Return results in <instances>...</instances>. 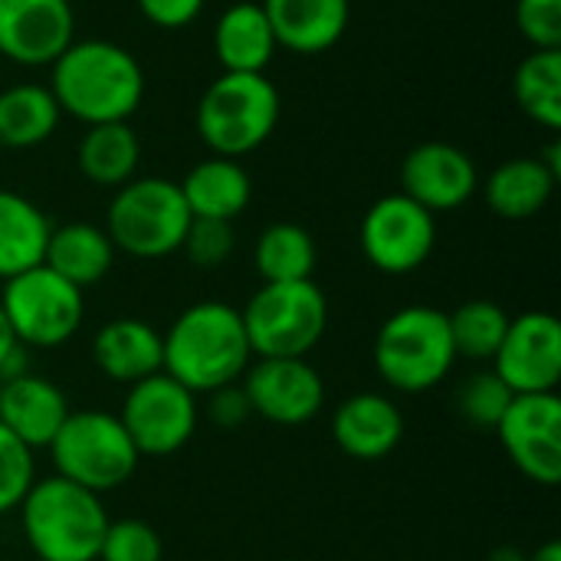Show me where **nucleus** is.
<instances>
[{"label": "nucleus", "mask_w": 561, "mask_h": 561, "mask_svg": "<svg viewBox=\"0 0 561 561\" xmlns=\"http://www.w3.org/2000/svg\"><path fill=\"white\" fill-rule=\"evenodd\" d=\"M46 85L59 112L85 128L128 122L145 102V69L138 56L105 36L72 39L49 66Z\"/></svg>", "instance_id": "nucleus-1"}, {"label": "nucleus", "mask_w": 561, "mask_h": 561, "mask_svg": "<svg viewBox=\"0 0 561 561\" xmlns=\"http://www.w3.org/2000/svg\"><path fill=\"white\" fill-rule=\"evenodd\" d=\"M161 371L197 398L237 385L253 362L240 309L220 299L187 306L168 332H161Z\"/></svg>", "instance_id": "nucleus-2"}, {"label": "nucleus", "mask_w": 561, "mask_h": 561, "mask_svg": "<svg viewBox=\"0 0 561 561\" xmlns=\"http://www.w3.org/2000/svg\"><path fill=\"white\" fill-rule=\"evenodd\" d=\"M16 510L23 539L39 561H95L112 523L99 493H89L56 473L33 480Z\"/></svg>", "instance_id": "nucleus-3"}, {"label": "nucleus", "mask_w": 561, "mask_h": 561, "mask_svg": "<svg viewBox=\"0 0 561 561\" xmlns=\"http://www.w3.org/2000/svg\"><path fill=\"white\" fill-rule=\"evenodd\" d=\"M283 115V95L266 72H220L197 99L194 128L210 154L247 158L263 148Z\"/></svg>", "instance_id": "nucleus-4"}, {"label": "nucleus", "mask_w": 561, "mask_h": 561, "mask_svg": "<svg viewBox=\"0 0 561 561\" xmlns=\"http://www.w3.org/2000/svg\"><path fill=\"white\" fill-rule=\"evenodd\" d=\"M457 365L444 309L404 306L375 335V368L381 381L404 394L437 388Z\"/></svg>", "instance_id": "nucleus-5"}, {"label": "nucleus", "mask_w": 561, "mask_h": 561, "mask_svg": "<svg viewBox=\"0 0 561 561\" xmlns=\"http://www.w3.org/2000/svg\"><path fill=\"white\" fill-rule=\"evenodd\" d=\"M191 210L181 197L178 181L168 178H131L112 191L105 210V233L115 253L135 260H164L181 253V243L191 227Z\"/></svg>", "instance_id": "nucleus-6"}, {"label": "nucleus", "mask_w": 561, "mask_h": 561, "mask_svg": "<svg viewBox=\"0 0 561 561\" xmlns=\"http://www.w3.org/2000/svg\"><path fill=\"white\" fill-rule=\"evenodd\" d=\"M240 319L253 358H306L329 329V299L316 279L263 283Z\"/></svg>", "instance_id": "nucleus-7"}, {"label": "nucleus", "mask_w": 561, "mask_h": 561, "mask_svg": "<svg viewBox=\"0 0 561 561\" xmlns=\"http://www.w3.org/2000/svg\"><path fill=\"white\" fill-rule=\"evenodd\" d=\"M46 450L56 477L99 496L125 486L141 460L118 414L108 411H72Z\"/></svg>", "instance_id": "nucleus-8"}, {"label": "nucleus", "mask_w": 561, "mask_h": 561, "mask_svg": "<svg viewBox=\"0 0 561 561\" xmlns=\"http://www.w3.org/2000/svg\"><path fill=\"white\" fill-rule=\"evenodd\" d=\"M0 309L23 348H59L76 339L85 319L82 289L43 263L3 283Z\"/></svg>", "instance_id": "nucleus-9"}, {"label": "nucleus", "mask_w": 561, "mask_h": 561, "mask_svg": "<svg viewBox=\"0 0 561 561\" xmlns=\"http://www.w3.org/2000/svg\"><path fill=\"white\" fill-rule=\"evenodd\" d=\"M118 421L131 437L138 457H171L191 444L201 421L197 394L158 371L128 385Z\"/></svg>", "instance_id": "nucleus-10"}, {"label": "nucleus", "mask_w": 561, "mask_h": 561, "mask_svg": "<svg viewBox=\"0 0 561 561\" xmlns=\"http://www.w3.org/2000/svg\"><path fill=\"white\" fill-rule=\"evenodd\" d=\"M365 260L385 276H408L421 270L437 247V217L408 194L378 197L358 227Z\"/></svg>", "instance_id": "nucleus-11"}, {"label": "nucleus", "mask_w": 561, "mask_h": 561, "mask_svg": "<svg viewBox=\"0 0 561 561\" xmlns=\"http://www.w3.org/2000/svg\"><path fill=\"white\" fill-rule=\"evenodd\" d=\"M513 467L539 483H561V401L559 394H516L493 431Z\"/></svg>", "instance_id": "nucleus-12"}, {"label": "nucleus", "mask_w": 561, "mask_h": 561, "mask_svg": "<svg viewBox=\"0 0 561 561\" xmlns=\"http://www.w3.org/2000/svg\"><path fill=\"white\" fill-rule=\"evenodd\" d=\"M240 385L250 411L276 427H302L325 404V381L306 358H256Z\"/></svg>", "instance_id": "nucleus-13"}, {"label": "nucleus", "mask_w": 561, "mask_h": 561, "mask_svg": "<svg viewBox=\"0 0 561 561\" xmlns=\"http://www.w3.org/2000/svg\"><path fill=\"white\" fill-rule=\"evenodd\" d=\"M493 371L513 394H552L561 381V325L552 312L510 319Z\"/></svg>", "instance_id": "nucleus-14"}, {"label": "nucleus", "mask_w": 561, "mask_h": 561, "mask_svg": "<svg viewBox=\"0 0 561 561\" xmlns=\"http://www.w3.org/2000/svg\"><path fill=\"white\" fill-rule=\"evenodd\" d=\"M72 39L69 0H0V59L20 69H49Z\"/></svg>", "instance_id": "nucleus-15"}, {"label": "nucleus", "mask_w": 561, "mask_h": 561, "mask_svg": "<svg viewBox=\"0 0 561 561\" xmlns=\"http://www.w3.org/2000/svg\"><path fill=\"white\" fill-rule=\"evenodd\" d=\"M480 191L477 161L450 141H421L401 161V194L424 210L450 214L467 207Z\"/></svg>", "instance_id": "nucleus-16"}, {"label": "nucleus", "mask_w": 561, "mask_h": 561, "mask_svg": "<svg viewBox=\"0 0 561 561\" xmlns=\"http://www.w3.org/2000/svg\"><path fill=\"white\" fill-rule=\"evenodd\" d=\"M332 440L352 460L362 463L385 460L404 440V414L388 394L358 391L335 408Z\"/></svg>", "instance_id": "nucleus-17"}, {"label": "nucleus", "mask_w": 561, "mask_h": 561, "mask_svg": "<svg viewBox=\"0 0 561 561\" xmlns=\"http://www.w3.org/2000/svg\"><path fill=\"white\" fill-rule=\"evenodd\" d=\"M72 414L66 391L43 375H16L0 385V424L33 454L46 450Z\"/></svg>", "instance_id": "nucleus-18"}, {"label": "nucleus", "mask_w": 561, "mask_h": 561, "mask_svg": "<svg viewBox=\"0 0 561 561\" xmlns=\"http://www.w3.org/2000/svg\"><path fill=\"white\" fill-rule=\"evenodd\" d=\"M276 46L296 56H322L342 43L352 23V0H260Z\"/></svg>", "instance_id": "nucleus-19"}, {"label": "nucleus", "mask_w": 561, "mask_h": 561, "mask_svg": "<svg viewBox=\"0 0 561 561\" xmlns=\"http://www.w3.org/2000/svg\"><path fill=\"white\" fill-rule=\"evenodd\" d=\"M92 362L108 381L128 388L161 371V332L145 319H112L92 339Z\"/></svg>", "instance_id": "nucleus-20"}, {"label": "nucleus", "mask_w": 561, "mask_h": 561, "mask_svg": "<svg viewBox=\"0 0 561 561\" xmlns=\"http://www.w3.org/2000/svg\"><path fill=\"white\" fill-rule=\"evenodd\" d=\"M279 46L260 0H233L214 23V56L220 72H266Z\"/></svg>", "instance_id": "nucleus-21"}, {"label": "nucleus", "mask_w": 561, "mask_h": 561, "mask_svg": "<svg viewBox=\"0 0 561 561\" xmlns=\"http://www.w3.org/2000/svg\"><path fill=\"white\" fill-rule=\"evenodd\" d=\"M181 197L194 220H227L233 224L253 201L250 171L237 158L210 154L197 161L181 181Z\"/></svg>", "instance_id": "nucleus-22"}, {"label": "nucleus", "mask_w": 561, "mask_h": 561, "mask_svg": "<svg viewBox=\"0 0 561 561\" xmlns=\"http://www.w3.org/2000/svg\"><path fill=\"white\" fill-rule=\"evenodd\" d=\"M559 178L539 161V154H523L500 161L483 181L486 207L503 220H533L542 214L556 194Z\"/></svg>", "instance_id": "nucleus-23"}, {"label": "nucleus", "mask_w": 561, "mask_h": 561, "mask_svg": "<svg viewBox=\"0 0 561 561\" xmlns=\"http://www.w3.org/2000/svg\"><path fill=\"white\" fill-rule=\"evenodd\" d=\"M76 168L89 184L108 191H118L122 184L138 178L141 138L131 128V122L89 125L76 145Z\"/></svg>", "instance_id": "nucleus-24"}, {"label": "nucleus", "mask_w": 561, "mask_h": 561, "mask_svg": "<svg viewBox=\"0 0 561 561\" xmlns=\"http://www.w3.org/2000/svg\"><path fill=\"white\" fill-rule=\"evenodd\" d=\"M43 266L69 279L72 286L85 289L102 283L115 266V247L105 233V227L89 220H69L62 227L49 230Z\"/></svg>", "instance_id": "nucleus-25"}, {"label": "nucleus", "mask_w": 561, "mask_h": 561, "mask_svg": "<svg viewBox=\"0 0 561 561\" xmlns=\"http://www.w3.org/2000/svg\"><path fill=\"white\" fill-rule=\"evenodd\" d=\"M49 230L53 224L36 201L0 187V283L43 263Z\"/></svg>", "instance_id": "nucleus-26"}, {"label": "nucleus", "mask_w": 561, "mask_h": 561, "mask_svg": "<svg viewBox=\"0 0 561 561\" xmlns=\"http://www.w3.org/2000/svg\"><path fill=\"white\" fill-rule=\"evenodd\" d=\"M62 122L59 102L43 82H13L0 89V148L30 151L46 145Z\"/></svg>", "instance_id": "nucleus-27"}, {"label": "nucleus", "mask_w": 561, "mask_h": 561, "mask_svg": "<svg viewBox=\"0 0 561 561\" xmlns=\"http://www.w3.org/2000/svg\"><path fill=\"white\" fill-rule=\"evenodd\" d=\"M253 263L263 283H296V279H312L319 250L306 227L293 220H279L263 227V233L256 237Z\"/></svg>", "instance_id": "nucleus-28"}, {"label": "nucleus", "mask_w": 561, "mask_h": 561, "mask_svg": "<svg viewBox=\"0 0 561 561\" xmlns=\"http://www.w3.org/2000/svg\"><path fill=\"white\" fill-rule=\"evenodd\" d=\"M513 95L539 128L561 131V49H533L513 76Z\"/></svg>", "instance_id": "nucleus-29"}, {"label": "nucleus", "mask_w": 561, "mask_h": 561, "mask_svg": "<svg viewBox=\"0 0 561 561\" xmlns=\"http://www.w3.org/2000/svg\"><path fill=\"white\" fill-rule=\"evenodd\" d=\"M450 322V339L457 358L467 362H493L500 352L506 329H510V312L493 302V299H467L454 312H447Z\"/></svg>", "instance_id": "nucleus-30"}, {"label": "nucleus", "mask_w": 561, "mask_h": 561, "mask_svg": "<svg viewBox=\"0 0 561 561\" xmlns=\"http://www.w3.org/2000/svg\"><path fill=\"white\" fill-rule=\"evenodd\" d=\"M516 394L500 381V375L493 368H483V371H473L460 381L457 394H454V404H457V414L477 427V431H496V424L503 421L510 401Z\"/></svg>", "instance_id": "nucleus-31"}, {"label": "nucleus", "mask_w": 561, "mask_h": 561, "mask_svg": "<svg viewBox=\"0 0 561 561\" xmlns=\"http://www.w3.org/2000/svg\"><path fill=\"white\" fill-rule=\"evenodd\" d=\"M164 559V542L154 526L141 519H115L108 523L99 559L95 561H161Z\"/></svg>", "instance_id": "nucleus-32"}, {"label": "nucleus", "mask_w": 561, "mask_h": 561, "mask_svg": "<svg viewBox=\"0 0 561 561\" xmlns=\"http://www.w3.org/2000/svg\"><path fill=\"white\" fill-rule=\"evenodd\" d=\"M36 480L33 450L0 424V516L13 513Z\"/></svg>", "instance_id": "nucleus-33"}, {"label": "nucleus", "mask_w": 561, "mask_h": 561, "mask_svg": "<svg viewBox=\"0 0 561 561\" xmlns=\"http://www.w3.org/2000/svg\"><path fill=\"white\" fill-rule=\"evenodd\" d=\"M237 250V233L233 224L227 220H191L187 237L181 243V253L197 266V270H217L224 266Z\"/></svg>", "instance_id": "nucleus-34"}, {"label": "nucleus", "mask_w": 561, "mask_h": 561, "mask_svg": "<svg viewBox=\"0 0 561 561\" xmlns=\"http://www.w3.org/2000/svg\"><path fill=\"white\" fill-rule=\"evenodd\" d=\"M516 26L533 49H561V0H516Z\"/></svg>", "instance_id": "nucleus-35"}, {"label": "nucleus", "mask_w": 561, "mask_h": 561, "mask_svg": "<svg viewBox=\"0 0 561 561\" xmlns=\"http://www.w3.org/2000/svg\"><path fill=\"white\" fill-rule=\"evenodd\" d=\"M204 398H207V404H204L207 408V421L217 431H240L253 417L250 401H247L240 381L237 385H224V388H217V391H210Z\"/></svg>", "instance_id": "nucleus-36"}, {"label": "nucleus", "mask_w": 561, "mask_h": 561, "mask_svg": "<svg viewBox=\"0 0 561 561\" xmlns=\"http://www.w3.org/2000/svg\"><path fill=\"white\" fill-rule=\"evenodd\" d=\"M135 3H138V13L151 26L168 30V33L191 26L207 7V0H135Z\"/></svg>", "instance_id": "nucleus-37"}, {"label": "nucleus", "mask_w": 561, "mask_h": 561, "mask_svg": "<svg viewBox=\"0 0 561 561\" xmlns=\"http://www.w3.org/2000/svg\"><path fill=\"white\" fill-rule=\"evenodd\" d=\"M26 352H23V345L16 342V335H13V329H10V322H7V316H3V309H0V378H16V375H23L26 368Z\"/></svg>", "instance_id": "nucleus-38"}, {"label": "nucleus", "mask_w": 561, "mask_h": 561, "mask_svg": "<svg viewBox=\"0 0 561 561\" xmlns=\"http://www.w3.org/2000/svg\"><path fill=\"white\" fill-rule=\"evenodd\" d=\"M539 161H542V164H546V168H549V171H552V174H556V178L561 181V141L559 138H552V141L542 148Z\"/></svg>", "instance_id": "nucleus-39"}, {"label": "nucleus", "mask_w": 561, "mask_h": 561, "mask_svg": "<svg viewBox=\"0 0 561 561\" xmlns=\"http://www.w3.org/2000/svg\"><path fill=\"white\" fill-rule=\"evenodd\" d=\"M526 561H561V542H546V546H539L533 556H526Z\"/></svg>", "instance_id": "nucleus-40"}, {"label": "nucleus", "mask_w": 561, "mask_h": 561, "mask_svg": "<svg viewBox=\"0 0 561 561\" xmlns=\"http://www.w3.org/2000/svg\"><path fill=\"white\" fill-rule=\"evenodd\" d=\"M486 561H526V556H523L516 546H500L496 552H490V559Z\"/></svg>", "instance_id": "nucleus-41"}]
</instances>
